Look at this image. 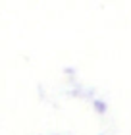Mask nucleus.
Returning a JSON list of instances; mask_svg holds the SVG:
<instances>
[{
    "mask_svg": "<svg viewBox=\"0 0 131 135\" xmlns=\"http://www.w3.org/2000/svg\"><path fill=\"white\" fill-rule=\"evenodd\" d=\"M95 106L100 110V112H104V110H106V108H104V102H95Z\"/></svg>",
    "mask_w": 131,
    "mask_h": 135,
    "instance_id": "obj_1",
    "label": "nucleus"
}]
</instances>
